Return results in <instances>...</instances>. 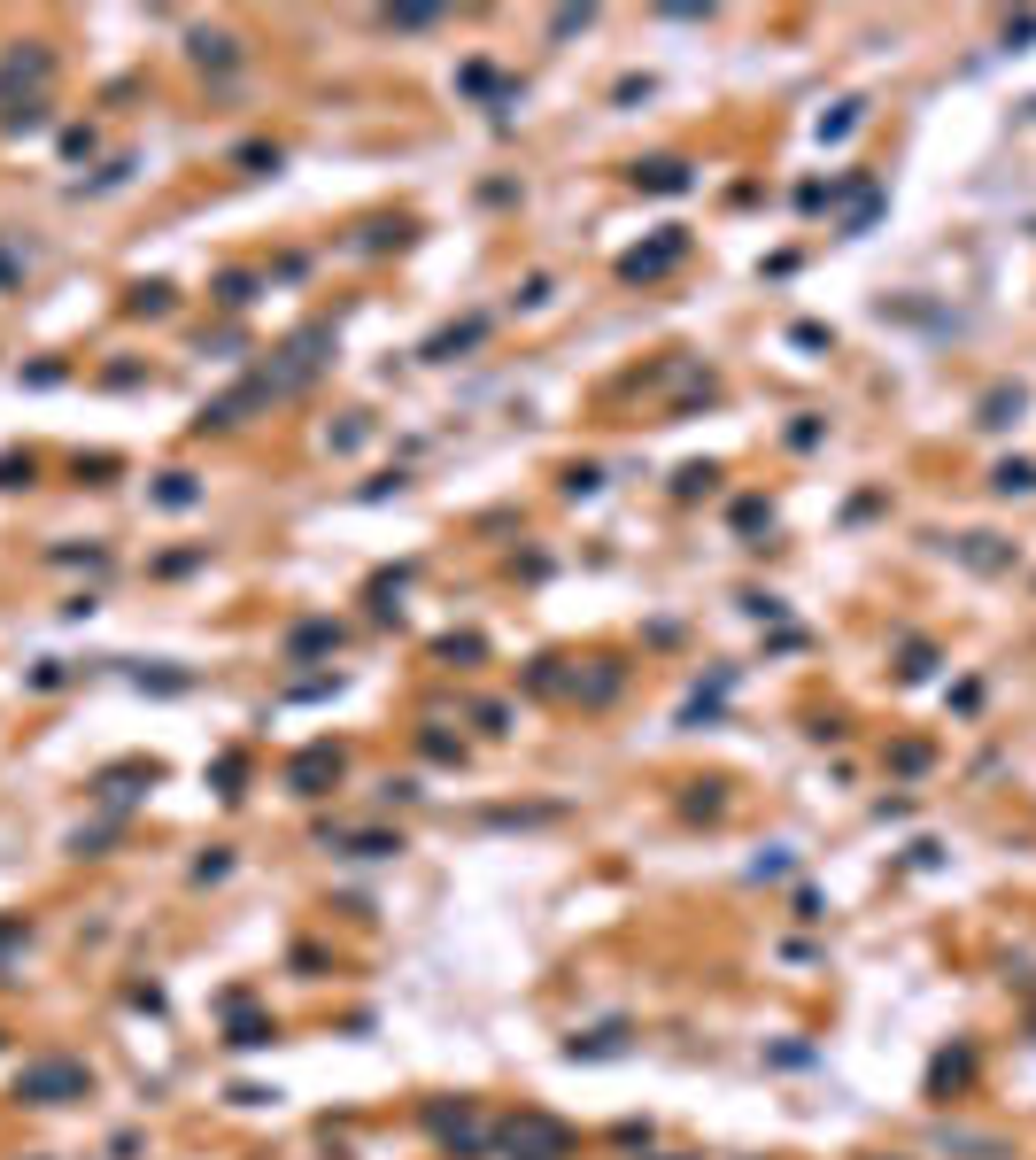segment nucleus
I'll use <instances>...</instances> for the list:
<instances>
[{"label":"nucleus","mask_w":1036,"mask_h":1160,"mask_svg":"<svg viewBox=\"0 0 1036 1160\" xmlns=\"http://www.w3.org/2000/svg\"><path fill=\"white\" fill-rule=\"evenodd\" d=\"M998 488L1006 496H1036V465H998Z\"/></svg>","instance_id":"f257e3e1"}]
</instances>
